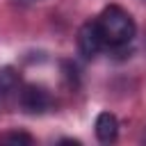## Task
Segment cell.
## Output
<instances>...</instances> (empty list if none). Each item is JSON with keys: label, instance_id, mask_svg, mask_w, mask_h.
<instances>
[{"label": "cell", "instance_id": "1", "mask_svg": "<svg viewBox=\"0 0 146 146\" xmlns=\"http://www.w3.org/2000/svg\"><path fill=\"white\" fill-rule=\"evenodd\" d=\"M98 21V27L103 32V39L107 46L112 48H121V46H128L135 34H137V25H135V18L119 5H110L100 11V16L96 18Z\"/></svg>", "mask_w": 146, "mask_h": 146}, {"label": "cell", "instance_id": "2", "mask_svg": "<svg viewBox=\"0 0 146 146\" xmlns=\"http://www.w3.org/2000/svg\"><path fill=\"white\" fill-rule=\"evenodd\" d=\"M18 100H21V107L27 114H43V112H48L52 107V96L41 84H25V87H21Z\"/></svg>", "mask_w": 146, "mask_h": 146}, {"label": "cell", "instance_id": "3", "mask_svg": "<svg viewBox=\"0 0 146 146\" xmlns=\"http://www.w3.org/2000/svg\"><path fill=\"white\" fill-rule=\"evenodd\" d=\"M105 39L103 32L98 27V21H87L80 30H78V50L84 59H94L103 48H105Z\"/></svg>", "mask_w": 146, "mask_h": 146}, {"label": "cell", "instance_id": "4", "mask_svg": "<svg viewBox=\"0 0 146 146\" xmlns=\"http://www.w3.org/2000/svg\"><path fill=\"white\" fill-rule=\"evenodd\" d=\"M96 137L103 141V144H110L119 137V121L112 112H100L96 116Z\"/></svg>", "mask_w": 146, "mask_h": 146}, {"label": "cell", "instance_id": "5", "mask_svg": "<svg viewBox=\"0 0 146 146\" xmlns=\"http://www.w3.org/2000/svg\"><path fill=\"white\" fill-rule=\"evenodd\" d=\"M18 91H21V75L11 66L0 68V96L9 98L11 94H18Z\"/></svg>", "mask_w": 146, "mask_h": 146}, {"label": "cell", "instance_id": "6", "mask_svg": "<svg viewBox=\"0 0 146 146\" xmlns=\"http://www.w3.org/2000/svg\"><path fill=\"white\" fill-rule=\"evenodd\" d=\"M5 139H7L9 144H32V141H34L32 135H27V132H9Z\"/></svg>", "mask_w": 146, "mask_h": 146}, {"label": "cell", "instance_id": "7", "mask_svg": "<svg viewBox=\"0 0 146 146\" xmlns=\"http://www.w3.org/2000/svg\"><path fill=\"white\" fill-rule=\"evenodd\" d=\"M144 141H146V137H144Z\"/></svg>", "mask_w": 146, "mask_h": 146}]
</instances>
